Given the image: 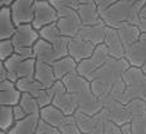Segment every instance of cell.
Instances as JSON below:
<instances>
[{
  "label": "cell",
  "instance_id": "cell-1",
  "mask_svg": "<svg viewBox=\"0 0 146 134\" xmlns=\"http://www.w3.org/2000/svg\"><path fill=\"white\" fill-rule=\"evenodd\" d=\"M66 90L74 96L77 101V112L83 115H96L103 110V102L94 96L90 81L77 72H72L62 79Z\"/></svg>",
  "mask_w": 146,
  "mask_h": 134
},
{
  "label": "cell",
  "instance_id": "cell-2",
  "mask_svg": "<svg viewBox=\"0 0 146 134\" xmlns=\"http://www.w3.org/2000/svg\"><path fill=\"white\" fill-rule=\"evenodd\" d=\"M123 81L126 83V90L119 101L121 103L126 104L135 98L146 101V75L141 68L129 66L123 73Z\"/></svg>",
  "mask_w": 146,
  "mask_h": 134
},
{
  "label": "cell",
  "instance_id": "cell-3",
  "mask_svg": "<svg viewBox=\"0 0 146 134\" xmlns=\"http://www.w3.org/2000/svg\"><path fill=\"white\" fill-rule=\"evenodd\" d=\"M128 67H129L128 62L124 58L118 59V58H111L110 57L99 70H96L91 75L88 81L96 80V81H100V83L111 86L113 84H115L117 81L123 77V73L126 72V70Z\"/></svg>",
  "mask_w": 146,
  "mask_h": 134
},
{
  "label": "cell",
  "instance_id": "cell-4",
  "mask_svg": "<svg viewBox=\"0 0 146 134\" xmlns=\"http://www.w3.org/2000/svg\"><path fill=\"white\" fill-rule=\"evenodd\" d=\"M4 66L8 71V80L15 84L19 79L33 77L36 59L23 58V57L14 53L10 58L4 61Z\"/></svg>",
  "mask_w": 146,
  "mask_h": 134
},
{
  "label": "cell",
  "instance_id": "cell-5",
  "mask_svg": "<svg viewBox=\"0 0 146 134\" xmlns=\"http://www.w3.org/2000/svg\"><path fill=\"white\" fill-rule=\"evenodd\" d=\"M132 3L127 0H117L113 5L100 13V20L108 27L117 28L121 23L128 22L132 9Z\"/></svg>",
  "mask_w": 146,
  "mask_h": 134
},
{
  "label": "cell",
  "instance_id": "cell-6",
  "mask_svg": "<svg viewBox=\"0 0 146 134\" xmlns=\"http://www.w3.org/2000/svg\"><path fill=\"white\" fill-rule=\"evenodd\" d=\"M109 58H110V56H109V53H108L106 46L104 45V44L96 45L95 51L92 52V54H91L88 58L83 59V61L77 63L76 72L88 80V79L91 77V75H92L96 70H99Z\"/></svg>",
  "mask_w": 146,
  "mask_h": 134
},
{
  "label": "cell",
  "instance_id": "cell-7",
  "mask_svg": "<svg viewBox=\"0 0 146 134\" xmlns=\"http://www.w3.org/2000/svg\"><path fill=\"white\" fill-rule=\"evenodd\" d=\"M59 15L56 9L50 4L49 0H35V10H33V20L31 22L35 30H41L45 26L51 23H56Z\"/></svg>",
  "mask_w": 146,
  "mask_h": 134
},
{
  "label": "cell",
  "instance_id": "cell-8",
  "mask_svg": "<svg viewBox=\"0 0 146 134\" xmlns=\"http://www.w3.org/2000/svg\"><path fill=\"white\" fill-rule=\"evenodd\" d=\"M13 23L17 26L27 25L33 20L35 0H14L9 7Z\"/></svg>",
  "mask_w": 146,
  "mask_h": 134
},
{
  "label": "cell",
  "instance_id": "cell-9",
  "mask_svg": "<svg viewBox=\"0 0 146 134\" xmlns=\"http://www.w3.org/2000/svg\"><path fill=\"white\" fill-rule=\"evenodd\" d=\"M74 119L77 123V127L80 129L81 134H91L95 133L98 130H101L104 128V121L106 119V114L104 111V108L101 110L99 114L96 115H83L81 112H74Z\"/></svg>",
  "mask_w": 146,
  "mask_h": 134
},
{
  "label": "cell",
  "instance_id": "cell-10",
  "mask_svg": "<svg viewBox=\"0 0 146 134\" xmlns=\"http://www.w3.org/2000/svg\"><path fill=\"white\" fill-rule=\"evenodd\" d=\"M38 39H40L38 31L35 30L31 23H27V25L17 26L10 40H12L14 49H19V48H32Z\"/></svg>",
  "mask_w": 146,
  "mask_h": 134
},
{
  "label": "cell",
  "instance_id": "cell-11",
  "mask_svg": "<svg viewBox=\"0 0 146 134\" xmlns=\"http://www.w3.org/2000/svg\"><path fill=\"white\" fill-rule=\"evenodd\" d=\"M103 108L106 114V117L119 128L126 124H129L132 120V116L129 114V111L127 110L126 104L121 103L119 101L109 99L104 103Z\"/></svg>",
  "mask_w": 146,
  "mask_h": 134
},
{
  "label": "cell",
  "instance_id": "cell-12",
  "mask_svg": "<svg viewBox=\"0 0 146 134\" xmlns=\"http://www.w3.org/2000/svg\"><path fill=\"white\" fill-rule=\"evenodd\" d=\"M95 48L96 46L94 44H91L90 41L85 40L78 35L74 38H69L68 40V56H71L77 63L88 58L95 51Z\"/></svg>",
  "mask_w": 146,
  "mask_h": 134
},
{
  "label": "cell",
  "instance_id": "cell-13",
  "mask_svg": "<svg viewBox=\"0 0 146 134\" xmlns=\"http://www.w3.org/2000/svg\"><path fill=\"white\" fill-rule=\"evenodd\" d=\"M124 59L129 66L141 68L146 62V32L141 34L139 40L126 51Z\"/></svg>",
  "mask_w": 146,
  "mask_h": 134
},
{
  "label": "cell",
  "instance_id": "cell-14",
  "mask_svg": "<svg viewBox=\"0 0 146 134\" xmlns=\"http://www.w3.org/2000/svg\"><path fill=\"white\" fill-rule=\"evenodd\" d=\"M56 26L59 28L60 35L66 36V38H74L80 32L82 23H81L80 17L77 14V10H74L68 14L60 15L59 20L56 21Z\"/></svg>",
  "mask_w": 146,
  "mask_h": 134
},
{
  "label": "cell",
  "instance_id": "cell-15",
  "mask_svg": "<svg viewBox=\"0 0 146 134\" xmlns=\"http://www.w3.org/2000/svg\"><path fill=\"white\" fill-rule=\"evenodd\" d=\"M103 44L106 46L108 53L111 58H118V59L124 58L126 51H124V46L122 44L121 39H119L115 28L106 26V32H105V38H104Z\"/></svg>",
  "mask_w": 146,
  "mask_h": 134
},
{
  "label": "cell",
  "instance_id": "cell-16",
  "mask_svg": "<svg viewBox=\"0 0 146 134\" xmlns=\"http://www.w3.org/2000/svg\"><path fill=\"white\" fill-rule=\"evenodd\" d=\"M106 32V26L103 23V21H99L98 23L91 26H82L78 32V36H81L82 39L90 41L94 45H100L104 43V38H105Z\"/></svg>",
  "mask_w": 146,
  "mask_h": 134
},
{
  "label": "cell",
  "instance_id": "cell-17",
  "mask_svg": "<svg viewBox=\"0 0 146 134\" xmlns=\"http://www.w3.org/2000/svg\"><path fill=\"white\" fill-rule=\"evenodd\" d=\"M32 48H33V58L37 62L53 65L56 61V56L53 45L50 43H48V41H45L44 39L40 38Z\"/></svg>",
  "mask_w": 146,
  "mask_h": 134
},
{
  "label": "cell",
  "instance_id": "cell-18",
  "mask_svg": "<svg viewBox=\"0 0 146 134\" xmlns=\"http://www.w3.org/2000/svg\"><path fill=\"white\" fill-rule=\"evenodd\" d=\"M38 120H40V114L27 115L25 119L14 121V124L5 134H35Z\"/></svg>",
  "mask_w": 146,
  "mask_h": 134
},
{
  "label": "cell",
  "instance_id": "cell-19",
  "mask_svg": "<svg viewBox=\"0 0 146 134\" xmlns=\"http://www.w3.org/2000/svg\"><path fill=\"white\" fill-rule=\"evenodd\" d=\"M21 92L15 88V84L9 80L0 81V104L3 106H15L21 98Z\"/></svg>",
  "mask_w": 146,
  "mask_h": 134
},
{
  "label": "cell",
  "instance_id": "cell-20",
  "mask_svg": "<svg viewBox=\"0 0 146 134\" xmlns=\"http://www.w3.org/2000/svg\"><path fill=\"white\" fill-rule=\"evenodd\" d=\"M115 30H117V32H118L119 39H121L122 44H123V46H124V51L131 48V46L139 40L140 35H141L139 28H137L135 25L128 23V22L121 23Z\"/></svg>",
  "mask_w": 146,
  "mask_h": 134
},
{
  "label": "cell",
  "instance_id": "cell-21",
  "mask_svg": "<svg viewBox=\"0 0 146 134\" xmlns=\"http://www.w3.org/2000/svg\"><path fill=\"white\" fill-rule=\"evenodd\" d=\"M77 14L80 17L82 26H91L100 21V14L94 1L80 3L77 8Z\"/></svg>",
  "mask_w": 146,
  "mask_h": 134
},
{
  "label": "cell",
  "instance_id": "cell-22",
  "mask_svg": "<svg viewBox=\"0 0 146 134\" xmlns=\"http://www.w3.org/2000/svg\"><path fill=\"white\" fill-rule=\"evenodd\" d=\"M51 104L60 110L66 116L74 115V112L77 111V101H76L74 96L68 93V92H64V93H60L58 96H54Z\"/></svg>",
  "mask_w": 146,
  "mask_h": 134
},
{
  "label": "cell",
  "instance_id": "cell-23",
  "mask_svg": "<svg viewBox=\"0 0 146 134\" xmlns=\"http://www.w3.org/2000/svg\"><path fill=\"white\" fill-rule=\"evenodd\" d=\"M33 79L37 80L44 88L49 89L51 88L54 83L56 81L55 76L53 72V67L51 65L48 63H42V62H37L36 61V66H35V73H33Z\"/></svg>",
  "mask_w": 146,
  "mask_h": 134
},
{
  "label": "cell",
  "instance_id": "cell-24",
  "mask_svg": "<svg viewBox=\"0 0 146 134\" xmlns=\"http://www.w3.org/2000/svg\"><path fill=\"white\" fill-rule=\"evenodd\" d=\"M51 67H53V72H54L55 79L56 80H62L64 76L69 75L72 72H76L77 62L71 56H66V57H62V58L56 59L51 65Z\"/></svg>",
  "mask_w": 146,
  "mask_h": 134
},
{
  "label": "cell",
  "instance_id": "cell-25",
  "mask_svg": "<svg viewBox=\"0 0 146 134\" xmlns=\"http://www.w3.org/2000/svg\"><path fill=\"white\" fill-rule=\"evenodd\" d=\"M40 119L44 120L46 124L51 125L53 128L58 129L62 125V123L66 119V115L60 111L59 108H56L53 104L45 106L42 108H40Z\"/></svg>",
  "mask_w": 146,
  "mask_h": 134
},
{
  "label": "cell",
  "instance_id": "cell-26",
  "mask_svg": "<svg viewBox=\"0 0 146 134\" xmlns=\"http://www.w3.org/2000/svg\"><path fill=\"white\" fill-rule=\"evenodd\" d=\"M14 31H15V25L13 23L9 7L1 8L0 9V40L12 39Z\"/></svg>",
  "mask_w": 146,
  "mask_h": 134
},
{
  "label": "cell",
  "instance_id": "cell-27",
  "mask_svg": "<svg viewBox=\"0 0 146 134\" xmlns=\"http://www.w3.org/2000/svg\"><path fill=\"white\" fill-rule=\"evenodd\" d=\"M15 88L21 92V93H28L36 98L40 94V92L42 89H46L38 83L37 80H35L33 77H25V79H19L15 83Z\"/></svg>",
  "mask_w": 146,
  "mask_h": 134
},
{
  "label": "cell",
  "instance_id": "cell-28",
  "mask_svg": "<svg viewBox=\"0 0 146 134\" xmlns=\"http://www.w3.org/2000/svg\"><path fill=\"white\" fill-rule=\"evenodd\" d=\"M49 1L56 9L59 17L77 10L78 5H80L78 0H49Z\"/></svg>",
  "mask_w": 146,
  "mask_h": 134
},
{
  "label": "cell",
  "instance_id": "cell-29",
  "mask_svg": "<svg viewBox=\"0 0 146 134\" xmlns=\"http://www.w3.org/2000/svg\"><path fill=\"white\" fill-rule=\"evenodd\" d=\"M18 104L22 107L23 111H25L27 115L40 114V107H38V104H37V101L28 93L21 94V98H19Z\"/></svg>",
  "mask_w": 146,
  "mask_h": 134
},
{
  "label": "cell",
  "instance_id": "cell-30",
  "mask_svg": "<svg viewBox=\"0 0 146 134\" xmlns=\"http://www.w3.org/2000/svg\"><path fill=\"white\" fill-rule=\"evenodd\" d=\"M13 124H14V119H13L12 107L0 104V130L8 132Z\"/></svg>",
  "mask_w": 146,
  "mask_h": 134
},
{
  "label": "cell",
  "instance_id": "cell-31",
  "mask_svg": "<svg viewBox=\"0 0 146 134\" xmlns=\"http://www.w3.org/2000/svg\"><path fill=\"white\" fill-rule=\"evenodd\" d=\"M126 107L132 117L146 115V101H144V99H139V98L131 99L128 103H126Z\"/></svg>",
  "mask_w": 146,
  "mask_h": 134
},
{
  "label": "cell",
  "instance_id": "cell-32",
  "mask_svg": "<svg viewBox=\"0 0 146 134\" xmlns=\"http://www.w3.org/2000/svg\"><path fill=\"white\" fill-rule=\"evenodd\" d=\"M58 132L60 134H81L73 115H71V116H66L64 121L62 123V125L58 128Z\"/></svg>",
  "mask_w": 146,
  "mask_h": 134
},
{
  "label": "cell",
  "instance_id": "cell-33",
  "mask_svg": "<svg viewBox=\"0 0 146 134\" xmlns=\"http://www.w3.org/2000/svg\"><path fill=\"white\" fill-rule=\"evenodd\" d=\"M129 127L132 134H146V115L132 117Z\"/></svg>",
  "mask_w": 146,
  "mask_h": 134
},
{
  "label": "cell",
  "instance_id": "cell-34",
  "mask_svg": "<svg viewBox=\"0 0 146 134\" xmlns=\"http://www.w3.org/2000/svg\"><path fill=\"white\" fill-rule=\"evenodd\" d=\"M14 54V46L12 40H0V61L4 62Z\"/></svg>",
  "mask_w": 146,
  "mask_h": 134
},
{
  "label": "cell",
  "instance_id": "cell-35",
  "mask_svg": "<svg viewBox=\"0 0 146 134\" xmlns=\"http://www.w3.org/2000/svg\"><path fill=\"white\" fill-rule=\"evenodd\" d=\"M124 90H126V83L123 81V77L121 80H118L115 84L111 85L110 89V99H114V101H121L122 96H123Z\"/></svg>",
  "mask_w": 146,
  "mask_h": 134
},
{
  "label": "cell",
  "instance_id": "cell-36",
  "mask_svg": "<svg viewBox=\"0 0 146 134\" xmlns=\"http://www.w3.org/2000/svg\"><path fill=\"white\" fill-rule=\"evenodd\" d=\"M56 132L55 128H53L51 125L46 124L44 120H38L37 123V127H36V132L35 134H54Z\"/></svg>",
  "mask_w": 146,
  "mask_h": 134
},
{
  "label": "cell",
  "instance_id": "cell-37",
  "mask_svg": "<svg viewBox=\"0 0 146 134\" xmlns=\"http://www.w3.org/2000/svg\"><path fill=\"white\" fill-rule=\"evenodd\" d=\"M103 134H121V128L117 127L114 123L106 117L104 121V128H103Z\"/></svg>",
  "mask_w": 146,
  "mask_h": 134
},
{
  "label": "cell",
  "instance_id": "cell-38",
  "mask_svg": "<svg viewBox=\"0 0 146 134\" xmlns=\"http://www.w3.org/2000/svg\"><path fill=\"white\" fill-rule=\"evenodd\" d=\"M117 0H94V3H95L96 8H98L99 10V14H100L101 12H104L105 9H108L110 5H113L114 3H115Z\"/></svg>",
  "mask_w": 146,
  "mask_h": 134
},
{
  "label": "cell",
  "instance_id": "cell-39",
  "mask_svg": "<svg viewBox=\"0 0 146 134\" xmlns=\"http://www.w3.org/2000/svg\"><path fill=\"white\" fill-rule=\"evenodd\" d=\"M12 112H13V119H14V121L22 120V119H25V117L27 116V114L23 111V108L19 106V104H15V106H13L12 107Z\"/></svg>",
  "mask_w": 146,
  "mask_h": 134
},
{
  "label": "cell",
  "instance_id": "cell-40",
  "mask_svg": "<svg viewBox=\"0 0 146 134\" xmlns=\"http://www.w3.org/2000/svg\"><path fill=\"white\" fill-rule=\"evenodd\" d=\"M136 27L139 28L141 34H145L146 32V18L140 17V20L137 21V23H136Z\"/></svg>",
  "mask_w": 146,
  "mask_h": 134
},
{
  "label": "cell",
  "instance_id": "cell-41",
  "mask_svg": "<svg viewBox=\"0 0 146 134\" xmlns=\"http://www.w3.org/2000/svg\"><path fill=\"white\" fill-rule=\"evenodd\" d=\"M8 80V71L4 66V62L0 61V81Z\"/></svg>",
  "mask_w": 146,
  "mask_h": 134
},
{
  "label": "cell",
  "instance_id": "cell-42",
  "mask_svg": "<svg viewBox=\"0 0 146 134\" xmlns=\"http://www.w3.org/2000/svg\"><path fill=\"white\" fill-rule=\"evenodd\" d=\"M121 134H132L129 124H126V125H123V127H121Z\"/></svg>",
  "mask_w": 146,
  "mask_h": 134
},
{
  "label": "cell",
  "instance_id": "cell-43",
  "mask_svg": "<svg viewBox=\"0 0 146 134\" xmlns=\"http://www.w3.org/2000/svg\"><path fill=\"white\" fill-rule=\"evenodd\" d=\"M14 1V0H0V9L5 7H10V4Z\"/></svg>",
  "mask_w": 146,
  "mask_h": 134
},
{
  "label": "cell",
  "instance_id": "cell-44",
  "mask_svg": "<svg viewBox=\"0 0 146 134\" xmlns=\"http://www.w3.org/2000/svg\"><path fill=\"white\" fill-rule=\"evenodd\" d=\"M127 1L132 3V4H136V5H141V7H144L146 0H127Z\"/></svg>",
  "mask_w": 146,
  "mask_h": 134
},
{
  "label": "cell",
  "instance_id": "cell-45",
  "mask_svg": "<svg viewBox=\"0 0 146 134\" xmlns=\"http://www.w3.org/2000/svg\"><path fill=\"white\" fill-rule=\"evenodd\" d=\"M141 70H142V72H144V73H145V75H146V62H145V63H144V66H142V67H141Z\"/></svg>",
  "mask_w": 146,
  "mask_h": 134
},
{
  "label": "cell",
  "instance_id": "cell-46",
  "mask_svg": "<svg viewBox=\"0 0 146 134\" xmlns=\"http://www.w3.org/2000/svg\"><path fill=\"white\" fill-rule=\"evenodd\" d=\"M91 134H103V129H101V130H98V132H95V133H91Z\"/></svg>",
  "mask_w": 146,
  "mask_h": 134
},
{
  "label": "cell",
  "instance_id": "cell-47",
  "mask_svg": "<svg viewBox=\"0 0 146 134\" xmlns=\"http://www.w3.org/2000/svg\"><path fill=\"white\" fill-rule=\"evenodd\" d=\"M0 134H5V132H3V130H0Z\"/></svg>",
  "mask_w": 146,
  "mask_h": 134
}]
</instances>
